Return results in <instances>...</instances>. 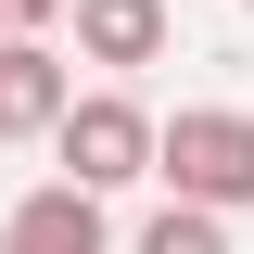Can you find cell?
I'll return each mask as SVG.
<instances>
[{
	"label": "cell",
	"mask_w": 254,
	"mask_h": 254,
	"mask_svg": "<svg viewBox=\"0 0 254 254\" xmlns=\"http://www.w3.org/2000/svg\"><path fill=\"white\" fill-rule=\"evenodd\" d=\"M165 203H203V216H254V115L242 102H178L153 140Z\"/></svg>",
	"instance_id": "obj_1"
},
{
	"label": "cell",
	"mask_w": 254,
	"mask_h": 254,
	"mask_svg": "<svg viewBox=\"0 0 254 254\" xmlns=\"http://www.w3.org/2000/svg\"><path fill=\"white\" fill-rule=\"evenodd\" d=\"M153 140H165V115H153L140 89H76V102H64V127H51V165H64L76 190L115 203V190L153 178Z\"/></svg>",
	"instance_id": "obj_2"
},
{
	"label": "cell",
	"mask_w": 254,
	"mask_h": 254,
	"mask_svg": "<svg viewBox=\"0 0 254 254\" xmlns=\"http://www.w3.org/2000/svg\"><path fill=\"white\" fill-rule=\"evenodd\" d=\"M64 26H76V64H102V89H127L140 64L178 51V0H76Z\"/></svg>",
	"instance_id": "obj_3"
},
{
	"label": "cell",
	"mask_w": 254,
	"mask_h": 254,
	"mask_svg": "<svg viewBox=\"0 0 254 254\" xmlns=\"http://www.w3.org/2000/svg\"><path fill=\"white\" fill-rule=\"evenodd\" d=\"M0 254H115V216H102V190L76 178H38L13 216H0Z\"/></svg>",
	"instance_id": "obj_4"
},
{
	"label": "cell",
	"mask_w": 254,
	"mask_h": 254,
	"mask_svg": "<svg viewBox=\"0 0 254 254\" xmlns=\"http://www.w3.org/2000/svg\"><path fill=\"white\" fill-rule=\"evenodd\" d=\"M64 102H76V64L51 38H0V140H51Z\"/></svg>",
	"instance_id": "obj_5"
},
{
	"label": "cell",
	"mask_w": 254,
	"mask_h": 254,
	"mask_svg": "<svg viewBox=\"0 0 254 254\" xmlns=\"http://www.w3.org/2000/svg\"><path fill=\"white\" fill-rule=\"evenodd\" d=\"M127 254H229V216H203V203H153V216L127 229Z\"/></svg>",
	"instance_id": "obj_6"
},
{
	"label": "cell",
	"mask_w": 254,
	"mask_h": 254,
	"mask_svg": "<svg viewBox=\"0 0 254 254\" xmlns=\"http://www.w3.org/2000/svg\"><path fill=\"white\" fill-rule=\"evenodd\" d=\"M64 13H76V0H0V26H13V38H51Z\"/></svg>",
	"instance_id": "obj_7"
},
{
	"label": "cell",
	"mask_w": 254,
	"mask_h": 254,
	"mask_svg": "<svg viewBox=\"0 0 254 254\" xmlns=\"http://www.w3.org/2000/svg\"><path fill=\"white\" fill-rule=\"evenodd\" d=\"M0 38H13V26H0Z\"/></svg>",
	"instance_id": "obj_8"
},
{
	"label": "cell",
	"mask_w": 254,
	"mask_h": 254,
	"mask_svg": "<svg viewBox=\"0 0 254 254\" xmlns=\"http://www.w3.org/2000/svg\"><path fill=\"white\" fill-rule=\"evenodd\" d=\"M242 13H254V0H242Z\"/></svg>",
	"instance_id": "obj_9"
}]
</instances>
